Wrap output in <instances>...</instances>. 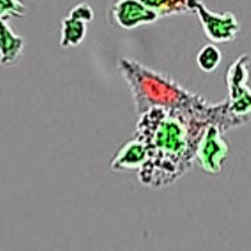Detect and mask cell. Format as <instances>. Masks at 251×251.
I'll return each instance as SVG.
<instances>
[{
	"instance_id": "7",
	"label": "cell",
	"mask_w": 251,
	"mask_h": 251,
	"mask_svg": "<svg viewBox=\"0 0 251 251\" xmlns=\"http://www.w3.org/2000/svg\"><path fill=\"white\" fill-rule=\"evenodd\" d=\"M27 7L23 0H0V18L10 20L12 18L27 16Z\"/></svg>"
},
{
	"instance_id": "5",
	"label": "cell",
	"mask_w": 251,
	"mask_h": 251,
	"mask_svg": "<svg viewBox=\"0 0 251 251\" xmlns=\"http://www.w3.org/2000/svg\"><path fill=\"white\" fill-rule=\"evenodd\" d=\"M86 31H88V23L67 16L61 22L60 47L70 48L79 46L84 41Z\"/></svg>"
},
{
	"instance_id": "4",
	"label": "cell",
	"mask_w": 251,
	"mask_h": 251,
	"mask_svg": "<svg viewBox=\"0 0 251 251\" xmlns=\"http://www.w3.org/2000/svg\"><path fill=\"white\" fill-rule=\"evenodd\" d=\"M24 37L18 35L6 20L0 18V65L10 67L20 59L24 50Z\"/></svg>"
},
{
	"instance_id": "1",
	"label": "cell",
	"mask_w": 251,
	"mask_h": 251,
	"mask_svg": "<svg viewBox=\"0 0 251 251\" xmlns=\"http://www.w3.org/2000/svg\"><path fill=\"white\" fill-rule=\"evenodd\" d=\"M188 9L198 14L206 36L213 42H229L239 31L237 19L231 12L213 13L207 10L200 0H190Z\"/></svg>"
},
{
	"instance_id": "6",
	"label": "cell",
	"mask_w": 251,
	"mask_h": 251,
	"mask_svg": "<svg viewBox=\"0 0 251 251\" xmlns=\"http://www.w3.org/2000/svg\"><path fill=\"white\" fill-rule=\"evenodd\" d=\"M222 60V54L219 48L212 44L205 45L202 50L198 52L197 62L205 72H211L216 69V67L220 65Z\"/></svg>"
},
{
	"instance_id": "8",
	"label": "cell",
	"mask_w": 251,
	"mask_h": 251,
	"mask_svg": "<svg viewBox=\"0 0 251 251\" xmlns=\"http://www.w3.org/2000/svg\"><path fill=\"white\" fill-rule=\"evenodd\" d=\"M68 16L78 19V20L84 21L85 23H90L94 19V11L89 3L81 2L75 4V6L71 9Z\"/></svg>"
},
{
	"instance_id": "9",
	"label": "cell",
	"mask_w": 251,
	"mask_h": 251,
	"mask_svg": "<svg viewBox=\"0 0 251 251\" xmlns=\"http://www.w3.org/2000/svg\"><path fill=\"white\" fill-rule=\"evenodd\" d=\"M173 1L177 4V7L179 8L181 13L185 12L186 10H189V9H188V2H189L190 0H173Z\"/></svg>"
},
{
	"instance_id": "3",
	"label": "cell",
	"mask_w": 251,
	"mask_h": 251,
	"mask_svg": "<svg viewBox=\"0 0 251 251\" xmlns=\"http://www.w3.org/2000/svg\"><path fill=\"white\" fill-rule=\"evenodd\" d=\"M147 149L141 140L134 137L118 150L113 158V171H132L141 168L147 161Z\"/></svg>"
},
{
	"instance_id": "2",
	"label": "cell",
	"mask_w": 251,
	"mask_h": 251,
	"mask_svg": "<svg viewBox=\"0 0 251 251\" xmlns=\"http://www.w3.org/2000/svg\"><path fill=\"white\" fill-rule=\"evenodd\" d=\"M110 17L118 26L133 30L143 24L155 22L158 16L141 0H116L110 7Z\"/></svg>"
}]
</instances>
